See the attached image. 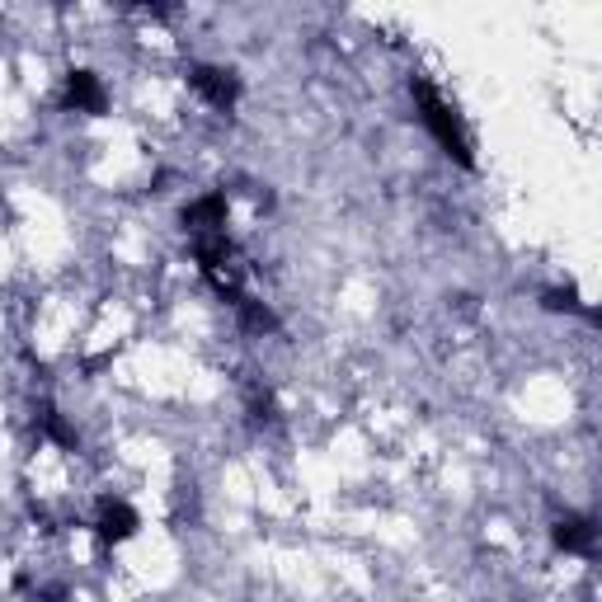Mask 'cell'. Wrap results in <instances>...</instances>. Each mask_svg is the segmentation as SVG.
Segmentation results:
<instances>
[{
    "label": "cell",
    "instance_id": "cell-1",
    "mask_svg": "<svg viewBox=\"0 0 602 602\" xmlns=\"http://www.w3.org/2000/svg\"><path fill=\"white\" fill-rule=\"evenodd\" d=\"M409 94H415L419 118H424V128L433 132L438 147L448 151L462 170H471V165H475V155H471V137H466V128H462V118H456V108H452L448 100H442V94H438L429 81H424V76H419V81H409Z\"/></svg>",
    "mask_w": 602,
    "mask_h": 602
},
{
    "label": "cell",
    "instance_id": "cell-2",
    "mask_svg": "<svg viewBox=\"0 0 602 602\" xmlns=\"http://www.w3.org/2000/svg\"><path fill=\"white\" fill-rule=\"evenodd\" d=\"M551 542H556L560 551H569V556L602 560V528H598L593 518H583V513L556 518V528H551Z\"/></svg>",
    "mask_w": 602,
    "mask_h": 602
},
{
    "label": "cell",
    "instance_id": "cell-3",
    "mask_svg": "<svg viewBox=\"0 0 602 602\" xmlns=\"http://www.w3.org/2000/svg\"><path fill=\"white\" fill-rule=\"evenodd\" d=\"M188 85H194L212 108H221V114H231L235 100H241V76L231 67H208V61H202V67L188 71Z\"/></svg>",
    "mask_w": 602,
    "mask_h": 602
},
{
    "label": "cell",
    "instance_id": "cell-4",
    "mask_svg": "<svg viewBox=\"0 0 602 602\" xmlns=\"http://www.w3.org/2000/svg\"><path fill=\"white\" fill-rule=\"evenodd\" d=\"M61 104L76 108V114H104L108 100H104V85L94 71H71L67 76V94H61Z\"/></svg>",
    "mask_w": 602,
    "mask_h": 602
},
{
    "label": "cell",
    "instance_id": "cell-5",
    "mask_svg": "<svg viewBox=\"0 0 602 602\" xmlns=\"http://www.w3.org/2000/svg\"><path fill=\"white\" fill-rule=\"evenodd\" d=\"M184 227L194 235H208V231H227V194H202L194 198L188 208L180 212Z\"/></svg>",
    "mask_w": 602,
    "mask_h": 602
},
{
    "label": "cell",
    "instance_id": "cell-6",
    "mask_svg": "<svg viewBox=\"0 0 602 602\" xmlns=\"http://www.w3.org/2000/svg\"><path fill=\"white\" fill-rule=\"evenodd\" d=\"M94 532H100L104 546L128 542V536L137 532V513H132L123 499H104V503H100V518H94Z\"/></svg>",
    "mask_w": 602,
    "mask_h": 602
},
{
    "label": "cell",
    "instance_id": "cell-7",
    "mask_svg": "<svg viewBox=\"0 0 602 602\" xmlns=\"http://www.w3.org/2000/svg\"><path fill=\"white\" fill-rule=\"evenodd\" d=\"M38 424H43V433H47V438L61 442V448H81V438H76V429H71V424L57 415L53 405H38Z\"/></svg>",
    "mask_w": 602,
    "mask_h": 602
},
{
    "label": "cell",
    "instance_id": "cell-8",
    "mask_svg": "<svg viewBox=\"0 0 602 602\" xmlns=\"http://www.w3.org/2000/svg\"><path fill=\"white\" fill-rule=\"evenodd\" d=\"M235 315L245 321V329H259V335H264V329H278V315L268 306H259V301H250V297L235 301Z\"/></svg>",
    "mask_w": 602,
    "mask_h": 602
},
{
    "label": "cell",
    "instance_id": "cell-9",
    "mask_svg": "<svg viewBox=\"0 0 602 602\" xmlns=\"http://www.w3.org/2000/svg\"><path fill=\"white\" fill-rule=\"evenodd\" d=\"M542 306L546 311H579V297H575V288H546Z\"/></svg>",
    "mask_w": 602,
    "mask_h": 602
},
{
    "label": "cell",
    "instance_id": "cell-10",
    "mask_svg": "<svg viewBox=\"0 0 602 602\" xmlns=\"http://www.w3.org/2000/svg\"><path fill=\"white\" fill-rule=\"evenodd\" d=\"M589 315H593V325H602V306H593V311H589Z\"/></svg>",
    "mask_w": 602,
    "mask_h": 602
}]
</instances>
